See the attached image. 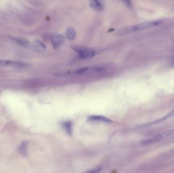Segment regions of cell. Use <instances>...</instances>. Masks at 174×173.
Segmentation results:
<instances>
[{
    "instance_id": "cell-1",
    "label": "cell",
    "mask_w": 174,
    "mask_h": 173,
    "mask_svg": "<svg viewBox=\"0 0 174 173\" xmlns=\"http://www.w3.org/2000/svg\"><path fill=\"white\" fill-rule=\"evenodd\" d=\"M162 22V20H157L145 22L133 26H128L125 28H122L121 30H118L117 32L116 33V35L117 36H123V35L128 34L139 30H145L146 28H150L154 26H159Z\"/></svg>"
},
{
    "instance_id": "cell-2",
    "label": "cell",
    "mask_w": 174,
    "mask_h": 173,
    "mask_svg": "<svg viewBox=\"0 0 174 173\" xmlns=\"http://www.w3.org/2000/svg\"><path fill=\"white\" fill-rule=\"evenodd\" d=\"M72 49L77 53L78 58L80 59H88L95 55L96 51L90 48L82 46H72Z\"/></svg>"
},
{
    "instance_id": "cell-3",
    "label": "cell",
    "mask_w": 174,
    "mask_h": 173,
    "mask_svg": "<svg viewBox=\"0 0 174 173\" xmlns=\"http://www.w3.org/2000/svg\"><path fill=\"white\" fill-rule=\"evenodd\" d=\"M11 66L13 67L24 68L28 67L29 65L26 63H22L18 61H11L7 59H0V67H5Z\"/></svg>"
},
{
    "instance_id": "cell-4",
    "label": "cell",
    "mask_w": 174,
    "mask_h": 173,
    "mask_svg": "<svg viewBox=\"0 0 174 173\" xmlns=\"http://www.w3.org/2000/svg\"><path fill=\"white\" fill-rule=\"evenodd\" d=\"M50 42L54 49H57L61 46L64 41L63 36L58 33H52L50 35Z\"/></svg>"
},
{
    "instance_id": "cell-5",
    "label": "cell",
    "mask_w": 174,
    "mask_h": 173,
    "mask_svg": "<svg viewBox=\"0 0 174 173\" xmlns=\"http://www.w3.org/2000/svg\"><path fill=\"white\" fill-rule=\"evenodd\" d=\"M30 48L34 51L37 52H43L46 50V46L42 42L36 40L29 45Z\"/></svg>"
},
{
    "instance_id": "cell-6",
    "label": "cell",
    "mask_w": 174,
    "mask_h": 173,
    "mask_svg": "<svg viewBox=\"0 0 174 173\" xmlns=\"http://www.w3.org/2000/svg\"><path fill=\"white\" fill-rule=\"evenodd\" d=\"M88 120L92 122H105V123H111L112 120L111 119H109L107 117L99 116V115H92L90 116Z\"/></svg>"
},
{
    "instance_id": "cell-7",
    "label": "cell",
    "mask_w": 174,
    "mask_h": 173,
    "mask_svg": "<svg viewBox=\"0 0 174 173\" xmlns=\"http://www.w3.org/2000/svg\"><path fill=\"white\" fill-rule=\"evenodd\" d=\"M103 70L102 68L97 67H86L84 68H81L80 69H78L75 72V73L79 74H81L87 73H91V72H100Z\"/></svg>"
},
{
    "instance_id": "cell-8",
    "label": "cell",
    "mask_w": 174,
    "mask_h": 173,
    "mask_svg": "<svg viewBox=\"0 0 174 173\" xmlns=\"http://www.w3.org/2000/svg\"><path fill=\"white\" fill-rule=\"evenodd\" d=\"M90 7L97 11H101L103 8V4L100 0H89Z\"/></svg>"
},
{
    "instance_id": "cell-9",
    "label": "cell",
    "mask_w": 174,
    "mask_h": 173,
    "mask_svg": "<svg viewBox=\"0 0 174 173\" xmlns=\"http://www.w3.org/2000/svg\"><path fill=\"white\" fill-rule=\"evenodd\" d=\"M161 139L162 138H161V136H160V134H158L156 136L152 137L150 138L143 140V141H141V144H143V145H149V144H152V143H155V142H156L157 141L161 140Z\"/></svg>"
},
{
    "instance_id": "cell-10",
    "label": "cell",
    "mask_w": 174,
    "mask_h": 173,
    "mask_svg": "<svg viewBox=\"0 0 174 173\" xmlns=\"http://www.w3.org/2000/svg\"><path fill=\"white\" fill-rule=\"evenodd\" d=\"M28 142H22V144H20L18 148V152L22 156H26L27 155V153H28Z\"/></svg>"
},
{
    "instance_id": "cell-11",
    "label": "cell",
    "mask_w": 174,
    "mask_h": 173,
    "mask_svg": "<svg viewBox=\"0 0 174 173\" xmlns=\"http://www.w3.org/2000/svg\"><path fill=\"white\" fill-rule=\"evenodd\" d=\"M76 36V32L75 30L72 28H69L66 30V36L67 39L69 41L73 40Z\"/></svg>"
},
{
    "instance_id": "cell-12",
    "label": "cell",
    "mask_w": 174,
    "mask_h": 173,
    "mask_svg": "<svg viewBox=\"0 0 174 173\" xmlns=\"http://www.w3.org/2000/svg\"><path fill=\"white\" fill-rule=\"evenodd\" d=\"M62 124H63V128H64L66 132H67L68 134H71L72 132L71 122L70 121H66L63 122Z\"/></svg>"
},
{
    "instance_id": "cell-13",
    "label": "cell",
    "mask_w": 174,
    "mask_h": 173,
    "mask_svg": "<svg viewBox=\"0 0 174 173\" xmlns=\"http://www.w3.org/2000/svg\"><path fill=\"white\" fill-rule=\"evenodd\" d=\"M11 39L14 42H15V43L18 44L20 45H21L24 46H27V45L28 44V41L26 40L25 39L16 38H14V37H12Z\"/></svg>"
},
{
    "instance_id": "cell-14",
    "label": "cell",
    "mask_w": 174,
    "mask_h": 173,
    "mask_svg": "<svg viewBox=\"0 0 174 173\" xmlns=\"http://www.w3.org/2000/svg\"><path fill=\"white\" fill-rule=\"evenodd\" d=\"M174 109L173 110H172L171 112H170L167 115H165V116H164L163 117H162V118H161L158 119V120H155V121H154V122H153L152 123H159V122H160L164 121V120H167V119L170 118V117H172V116H174Z\"/></svg>"
},
{
    "instance_id": "cell-15",
    "label": "cell",
    "mask_w": 174,
    "mask_h": 173,
    "mask_svg": "<svg viewBox=\"0 0 174 173\" xmlns=\"http://www.w3.org/2000/svg\"><path fill=\"white\" fill-rule=\"evenodd\" d=\"M160 134V136L162 139L165 138V137H167L172 136L174 135V130H168V131L165 132Z\"/></svg>"
},
{
    "instance_id": "cell-16",
    "label": "cell",
    "mask_w": 174,
    "mask_h": 173,
    "mask_svg": "<svg viewBox=\"0 0 174 173\" xmlns=\"http://www.w3.org/2000/svg\"><path fill=\"white\" fill-rule=\"evenodd\" d=\"M122 1L129 8L131 7V3L130 0H122Z\"/></svg>"
},
{
    "instance_id": "cell-17",
    "label": "cell",
    "mask_w": 174,
    "mask_h": 173,
    "mask_svg": "<svg viewBox=\"0 0 174 173\" xmlns=\"http://www.w3.org/2000/svg\"></svg>"
}]
</instances>
